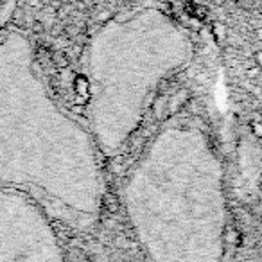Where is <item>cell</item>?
Wrapping results in <instances>:
<instances>
[{
	"label": "cell",
	"instance_id": "2",
	"mask_svg": "<svg viewBox=\"0 0 262 262\" xmlns=\"http://www.w3.org/2000/svg\"><path fill=\"white\" fill-rule=\"evenodd\" d=\"M49 223L24 190L0 185V260L58 258Z\"/></svg>",
	"mask_w": 262,
	"mask_h": 262
},
{
	"label": "cell",
	"instance_id": "3",
	"mask_svg": "<svg viewBox=\"0 0 262 262\" xmlns=\"http://www.w3.org/2000/svg\"><path fill=\"white\" fill-rule=\"evenodd\" d=\"M257 59H258V63H260V65H262V52H260V54L257 56Z\"/></svg>",
	"mask_w": 262,
	"mask_h": 262
},
{
	"label": "cell",
	"instance_id": "1",
	"mask_svg": "<svg viewBox=\"0 0 262 262\" xmlns=\"http://www.w3.org/2000/svg\"><path fill=\"white\" fill-rule=\"evenodd\" d=\"M58 119L33 72L26 38L15 31L0 33V185L58 198Z\"/></svg>",
	"mask_w": 262,
	"mask_h": 262
},
{
	"label": "cell",
	"instance_id": "4",
	"mask_svg": "<svg viewBox=\"0 0 262 262\" xmlns=\"http://www.w3.org/2000/svg\"><path fill=\"white\" fill-rule=\"evenodd\" d=\"M215 2H225V0H215Z\"/></svg>",
	"mask_w": 262,
	"mask_h": 262
}]
</instances>
